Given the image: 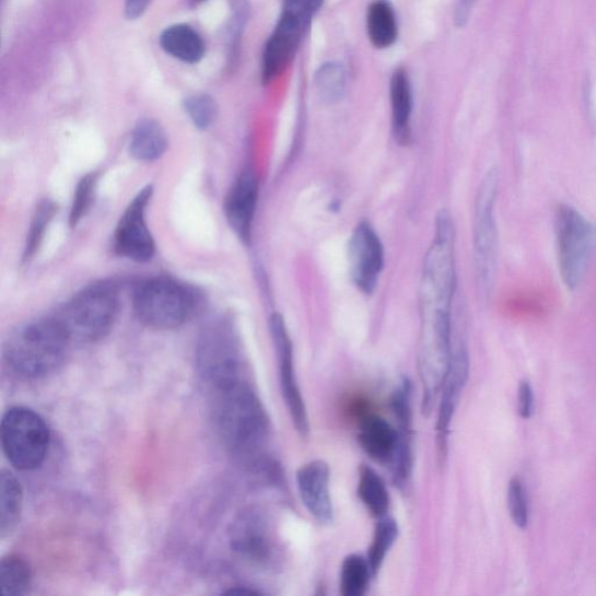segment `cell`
Segmentation results:
<instances>
[{
    "instance_id": "7",
    "label": "cell",
    "mask_w": 596,
    "mask_h": 596,
    "mask_svg": "<svg viewBox=\"0 0 596 596\" xmlns=\"http://www.w3.org/2000/svg\"><path fill=\"white\" fill-rule=\"evenodd\" d=\"M0 431L4 454L16 469L33 471L44 464L50 433L39 413L26 407H13L4 413Z\"/></svg>"
},
{
    "instance_id": "21",
    "label": "cell",
    "mask_w": 596,
    "mask_h": 596,
    "mask_svg": "<svg viewBox=\"0 0 596 596\" xmlns=\"http://www.w3.org/2000/svg\"><path fill=\"white\" fill-rule=\"evenodd\" d=\"M24 492L20 480L3 469L0 475V536L5 538L16 527L23 511Z\"/></svg>"
},
{
    "instance_id": "14",
    "label": "cell",
    "mask_w": 596,
    "mask_h": 596,
    "mask_svg": "<svg viewBox=\"0 0 596 596\" xmlns=\"http://www.w3.org/2000/svg\"><path fill=\"white\" fill-rule=\"evenodd\" d=\"M330 476L329 465L319 459L303 465L296 475L301 500L320 525H330L334 521Z\"/></svg>"
},
{
    "instance_id": "29",
    "label": "cell",
    "mask_w": 596,
    "mask_h": 596,
    "mask_svg": "<svg viewBox=\"0 0 596 596\" xmlns=\"http://www.w3.org/2000/svg\"><path fill=\"white\" fill-rule=\"evenodd\" d=\"M185 108L198 129L207 130L217 117V104L206 94L194 95L186 100Z\"/></svg>"
},
{
    "instance_id": "13",
    "label": "cell",
    "mask_w": 596,
    "mask_h": 596,
    "mask_svg": "<svg viewBox=\"0 0 596 596\" xmlns=\"http://www.w3.org/2000/svg\"><path fill=\"white\" fill-rule=\"evenodd\" d=\"M469 372V359L467 349L461 340L454 346L453 358L441 390L437 420V449L439 458L443 461L447 454L448 429L454 419L455 411L460 400L461 393L467 383Z\"/></svg>"
},
{
    "instance_id": "15",
    "label": "cell",
    "mask_w": 596,
    "mask_h": 596,
    "mask_svg": "<svg viewBox=\"0 0 596 596\" xmlns=\"http://www.w3.org/2000/svg\"><path fill=\"white\" fill-rule=\"evenodd\" d=\"M259 179L255 172L245 170L233 184L225 202L226 220L246 245L252 238L253 223L259 201Z\"/></svg>"
},
{
    "instance_id": "11",
    "label": "cell",
    "mask_w": 596,
    "mask_h": 596,
    "mask_svg": "<svg viewBox=\"0 0 596 596\" xmlns=\"http://www.w3.org/2000/svg\"><path fill=\"white\" fill-rule=\"evenodd\" d=\"M153 189H142L124 211L115 232V249L119 256L136 262H148L155 255V243L147 214Z\"/></svg>"
},
{
    "instance_id": "24",
    "label": "cell",
    "mask_w": 596,
    "mask_h": 596,
    "mask_svg": "<svg viewBox=\"0 0 596 596\" xmlns=\"http://www.w3.org/2000/svg\"><path fill=\"white\" fill-rule=\"evenodd\" d=\"M315 85L324 103H338L347 93L348 78L344 66L339 62L322 65L316 72Z\"/></svg>"
},
{
    "instance_id": "10",
    "label": "cell",
    "mask_w": 596,
    "mask_h": 596,
    "mask_svg": "<svg viewBox=\"0 0 596 596\" xmlns=\"http://www.w3.org/2000/svg\"><path fill=\"white\" fill-rule=\"evenodd\" d=\"M350 274L364 295H372L385 268V246L375 227L361 221L354 227L348 246Z\"/></svg>"
},
{
    "instance_id": "16",
    "label": "cell",
    "mask_w": 596,
    "mask_h": 596,
    "mask_svg": "<svg viewBox=\"0 0 596 596\" xmlns=\"http://www.w3.org/2000/svg\"><path fill=\"white\" fill-rule=\"evenodd\" d=\"M358 443L375 463L392 465L401 444L399 430L376 414L360 423Z\"/></svg>"
},
{
    "instance_id": "33",
    "label": "cell",
    "mask_w": 596,
    "mask_h": 596,
    "mask_svg": "<svg viewBox=\"0 0 596 596\" xmlns=\"http://www.w3.org/2000/svg\"><path fill=\"white\" fill-rule=\"evenodd\" d=\"M152 0H126L125 14L128 20L136 21L148 11Z\"/></svg>"
},
{
    "instance_id": "31",
    "label": "cell",
    "mask_w": 596,
    "mask_h": 596,
    "mask_svg": "<svg viewBox=\"0 0 596 596\" xmlns=\"http://www.w3.org/2000/svg\"><path fill=\"white\" fill-rule=\"evenodd\" d=\"M534 392L527 381H523L518 387V413L522 419L529 420L534 412Z\"/></svg>"
},
{
    "instance_id": "17",
    "label": "cell",
    "mask_w": 596,
    "mask_h": 596,
    "mask_svg": "<svg viewBox=\"0 0 596 596\" xmlns=\"http://www.w3.org/2000/svg\"><path fill=\"white\" fill-rule=\"evenodd\" d=\"M393 137L400 147L411 141V118L413 108L412 89L405 68L393 72L389 83Z\"/></svg>"
},
{
    "instance_id": "37",
    "label": "cell",
    "mask_w": 596,
    "mask_h": 596,
    "mask_svg": "<svg viewBox=\"0 0 596 596\" xmlns=\"http://www.w3.org/2000/svg\"><path fill=\"white\" fill-rule=\"evenodd\" d=\"M192 2H194L195 4H200V3L206 2V0H192Z\"/></svg>"
},
{
    "instance_id": "2",
    "label": "cell",
    "mask_w": 596,
    "mask_h": 596,
    "mask_svg": "<svg viewBox=\"0 0 596 596\" xmlns=\"http://www.w3.org/2000/svg\"><path fill=\"white\" fill-rule=\"evenodd\" d=\"M72 344L61 320L47 317L15 330L5 342L4 359L17 376L40 378L65 363Z\"/></svg>"
},
{
    "instance_id": "12",
    "label": "cell",
    "mask_w": 596,
    "mask_h": 596,
    "mask_svg": "<svg viewBox=\"0 0 596 596\" xmlns=\"http://www.w3.org/2000/svg\"><path fill=\"white\" fill-rule=\"evenodd\" d=\"M306 27L303 16L283 10L282 15L270 34L262 54L261 78L264 84L278 79L295 58L302 34Z\"/></svg>"
},
{
    "instance_id": "6",
    "label": "cell",
    "mask_w": 596,
    "mask_h": 596,
    "mask_svg": "<svg viewBox=\"0 0 596 596\" xmlns=\"http://www.w3.org/2000/svg\"><path fill=\"white\" fill-rule=\"evenodd\" d=\"M554 234L559 274L568 291L574 292L588 272L595 229L580 210L561 204L554 214Z\"/></svg>"
},
{
    "instance_id": "34",
    "label": "cell",
    "mask_w": 596,
    "mask_h": 596,
    "mask_svg": "<svg viewBox=\"0 0 596 596\" xmlns=\"http://www.w3.org/2000/svg\"><path fill=\"white\" fill-rule=\"evenodd\" d=\"M324 4V0H305V23L311 26L315 15L319 12Z\"/></svg>"
},
{
    "instance_id": "26",
    "label": "cell",
    "mask_w": 596,
    "mask_h": 596,
    "mask_svg": "<svg viewBox=\"0 0 596 596\" xmlns=\"http://www.w3.org/2000/svg\"><path fill=\"white\" fill-rule=\"evenodd\" d=\"M399 526H397V522L393 517L386 515L378 518L367 553V561L374 576L383 568L388 552L397 537H399Z\"/></svg>"
},
{
    "instance_id": "36",
    "label": "cell",
    "mask_w": 596,
    "mask_h": 596,
    "mask_svg": "<svg viewBox=\"0 0 596 596\" xmlns=\"http://www.w3.org/2000/svg\"><path fill=\"white\" fill-rule=\"evenodd\" d=\"M229 595H256L259 594L257 591L249 589L247 587H234L225 592Z\"/></svg>"
},
{
    "instance_id": "19",
    "label": "cell",
    "mask_w": 596,
    "mask_h": 596,
    "mask_svg": "<svg viewBox=\"0 0 596 596\" xmlns=\"http://www.w3.org/2000/svg\"><path fill=\"white\" fill-rule=\"evenodd\" d=\"M366 28L371 44L377 49H387L396 43L399 23L389 0H373L367 9Z\"/></svg>"
},
{
    "instance_id": "3",
    "label": "cell",
    "mask_w": 596,
    "mask_h": 596,
    "mask_svg": "<svg viewBox=\"0 0 596 596\" xmlns=\"http://www.w3.org/2000/svg\"><path fill=\"white\" fill-rule=\"evenodd\" d=\"M202 304L195 288L168 277L142 282L135 293L138 319L155 330H173L188 323Z\"/></svg>"
},
{
    "instance_id": "20",
    "label": "cell",
    "mask_w": 596,
    "mask_h": 596,
    "mask_svg": "<svg viewBox=\"0 0 596 596\" xmlns=\"http://www.w3.org/2000/svg\"><path fill=\"white\" fill-rule=\"evenodd\" d=\"M168 148L167 135L162 126L153 119H142L132 132L130 153L143 162H151L165 154Z\"/></svg>"
},
{
    "instance_id": "25",
    "label": "cell",
    "mask_w": 596,
    "mask_h": 596,
    "mask_svg": "<svg viewBox=\"0 0 596 596\" xmlns=\"http://www.w3.org/2000/svg\"><path fill=\"white\" fill-rule=\"evenodd\" d=\"M32 582L31 568L23 558L9 554L0 563V588L4 596H20L28 592Z\"/></svg>"
},
{
    "instance_id": "1",
    "label": "cell",
    "mask_w": 596,
    "mask_h": 596,
    "mask_svg": "<svg viewBox=\"0 0 596 596\" xmlns=\"http://www.w3.org/2000/svg\"><path fill=\"white\" fill-rule=\"evenodd\" d=\"M211 390L214 394V424L225 447L245 463H261L270 423L258 395L243 376Z\"/></svg>"
},
{
    "instance_id": "9",
    "label": "cell",
    "mask_w": 596,
    "mask_h": 596,
    "mask_svg": "<svg viewBox=\"0 0 596 596\" xmlns=\"http://www.w3.org/2000/svg\"><path fill=\"white\" fill-rule=\"evenodd\" d=\"M269 330L272 335L278 358L280 387L292 421L302 437L308 436L309 418L297 384L294 348L282 315L276 313L269 318Z\"/></svg>"
},
{
    "instance_id": "4",
    "label": "cell",
    "mask_w": 596,
    "mask_h": 596,
    "mask_svg": "<svg viewBox=\"0 0 596 596\" xmlns=\"http://www.w3.org/2000/svg\"><path fill=\"white\" fill-rule=\"evenodd\" d=\"M500 176L496 168L487 172L476 197L474 252L478 291L482 302L491 299L498 274L499 232L496 201Z\"/></svg>"
},
{
    "instance_id": "28",
    "label": "cell",
    "mask_w": 596,
    "mask_h": 596,
    "mask_svg": "<svg viewBox=\"0 0 596 596\" xmlns=\"http://www.w3.org/2000/svg\"><path fill=\"white\" fill-rule=\"evenodd\" d=\"M97 187V176L95 174H89L84 176L75 190L74 201L69 214L70 226L75 227L82 220L83 217L92 208Z\"/></svg>"
},
{
    "instance_id": "35",
    "label": "cell",
    "mask_w": 596,
    "mask_h": 596,
    "mask_svg": "<svg viewBox=\"0 0 596 596\" xmlns=\"http://www.w3.org/2000/svg\"><path fill=\"white\" fill-rule=\"evenodd\" d=\"M284 2V9L287 11H293L303 16V20L305 22V0H283ZM306 25V23H305ZM308 27V25H306Z\"/></svg>"
},
{
    "instance_id": "27",
    "label": "cell",
    "mask_w": 596,
    "mask_h": 596,
    "mask_svg": "<svg viewBox=\"0 0 596 596\" xmlns=\"http://www.w3.org/2000/svg\"><path fill=\"white\" fill-rule=\"evenodd\" d=\"M56 212L57 207L51 201H44L35 211L25 246L24 261H31L40 248L47 227Z\"/></svg>"
},
{
    "instance_id": "22",
    "label": "cell",
    "mask_w": 596,
    "mask_h": 596,
    "mask_svg": "<svg viewBox=\"0 0 596 596\" xmlns=\"http://www.w3.org/2000/svg\"><path fill=\"white\" fill-rule=\"evenodd\" d=\"M357 493L373 517L378 519L389 512L390 496L387 486L372 467L366 465L360 467Z\"/></svg>"
},
{
    "instance_id": "30",
    "label": "cell",
    "mask_w": 596,
    "mask_h": 596,
    "mask_svg": "<svg viewBox=\"0 0 596 596\" xmlns=\"http://www.w3.org/2000/svg\"><path fill=\"white\" fill-rule=\"evenodd\" d=\"M509 507L513 522L519 529L529 523L528 500L525 486L517 478L512 479L509 489Z\"/></svg>"
},
{
    "instance_id": "5",
    "label": "cell",
    "mask_w": 596,
    "mask_h": 596,
    "mask_svg": "<svg viewBox=\"0 0 596 596\" xmlns=\"http://www.w3.org/2000/svg\"><path fill=\"white\" fill-rule=\"evenodd\" d=\"M120 313V300L113 284L97 283L72 297L57 317L72 342H95L110 334Z\"/></svg>"
},
{
    "instance_id": "32",
    "label": "cell",
    "mask_w": 596,
    "mask_h": 596,
    "mask_svg": "<svg viewBox=\"0 0 596 596\" xmlns=\"http://www.w3.org/2000/svg\"><path fill=\"white\" fill-rule=\"evenodd\" d=\"M479 0H458L455 11V24L457 27H465L471 17L475 7Z\"/></svg>"
},
{
    "instance_id": "8",
    "label": "cell",
    "mask_w": 596,
    "mask_h": 596,
    "mask_svg": "<svg viewBox=\"0 0 596 596\" xmlns=\"http://www.w3.org/2000/svg\"><path fill=\"white\" fill-rule=\"evenodd\" d=\"M230 545L234 553L253 566L266 569L276 562L274 534L266 515L258 510H247L234 519Z\"/></svg>"
},
{
    "instance_id": "23",
    "label": "cell",
    "mask_w": 596,
    "mask_h": 596,
    "mask_svg": "<svg viewBox=\"0 0 596 596\" xmlns=\"http://www.w3.org/2000/svg\"><path fill=\"white\" fill-rule=\"evenodd\" d=\"M374 576L367 557L350 554L341 564L340 593L344 596H363Z\"/></svg>"
},
{
    "instance_id": "18",
    "label": "cell",
    "mask_w": 596,
    "mask_h": 596,
    "mask_svg": "<svg viewBox=\"0 0 596 596\" xmlns=\"http://www.w3.org/2000/svg\"><path fill=\"white\" fill-rule=\"evenodd\" d=\"M160 45L171 57L190 65L200 62L206 52L202 36L184 24L165 30L160 36Z\"/></svg>"
}]
</instances>
